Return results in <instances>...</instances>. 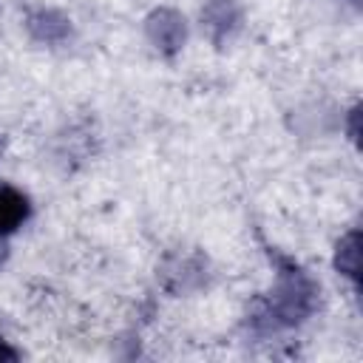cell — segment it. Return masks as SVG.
Returning a JSON list of instances; mask_svg holds the SVG:
<instances>
[{"label": "cell", "mask_w": 363, "mask_h": 363, "mask_svg": "<svg viewBox=\"0 0 363 363\" xmlns=\"http://www.w3.org/2000/svg\"><path fill=\"white\" fill-rule=\"evenodd\" d=\"M269 255L278 264V284L269 289V295H264L252 312V326L261 332H275V329H286L301 323L312 306H315V284L309 281V275L289 258L278 255L269 250Z\"/></svg>", "instance_id": "1"}, {"label": "cell", "mask_w": 363, "mask_h": 363, "mask_svg": "<svg viewBox=\"0 0 363 363\" xmlns=\"http://www.w3.org/2000/svg\"><path fill=\"white\" fill-rule=\"evenodd\" d=\"M31 216V204H28V196L11 184H3L0 182V238L20 230Z\"/></svg>", "instance_id": "2"}, {"label": "cell", "mask_w": 363, "mask_h": 363, "mask_svg": "<svg viewBox=\"0 0 363 363\" xmlns=\"http://www.w3.org/2000/svg\"><path fill=\"white\" fill-rule=\"evenodd\" d=\"M147 34H150V40L156 43V48L173 54V51L182 45V40H184V20H182L176 11L162 9V11H156V14L147 20Z\"/></svg>", "instance_id": "3"}, {"label": "cell", "mask_w": 363, "mask_h": 363, "mask_svg": "<svg viewBox=\"0 0 363 363\" xmlns=\"http://www.w3.org/2000/svg\"><path fill=\"white\" fill-rule=\"evenodd\" d=\"M357 258H360V250H357V230H352L340 244H337V255H335V264L343 275H349L352 281H357Z\"/></svg>", "instance_id": "4"}, {"label": "cell", "mask_w": 363, "mask_h": 363, "mask_svg": "<svg viewBox=\"0 0 363 363\" xmlns=\"http://www.w3.org/2000/svg\"><path fill=\"white\" fill-rule=\"evenodd\" d=\"M0 360H17V352L0 340Z\"/></svg>", "instance_id": "5"}, {"label": "cell", "mask_w": 363, "mask_h": 363, "mask_svg": "<svg viewBox=\"0 0 363 363\" xmlns=\"http://www.w3.org/2000/svg\"><path fill=\"white\" fill-rule=\"evenodd\" d=\"M352 3H357V0H352Z\"/></svg>", "instance_id": "6"}]
</instances>
